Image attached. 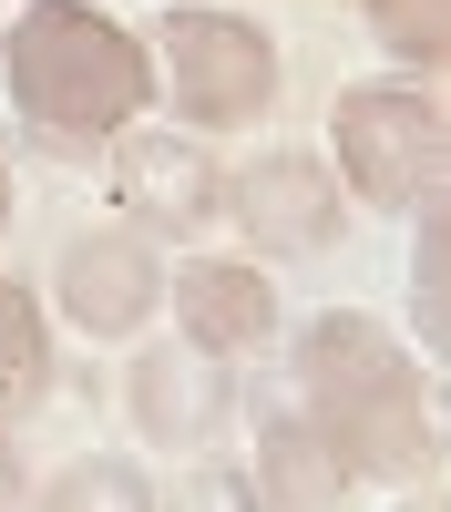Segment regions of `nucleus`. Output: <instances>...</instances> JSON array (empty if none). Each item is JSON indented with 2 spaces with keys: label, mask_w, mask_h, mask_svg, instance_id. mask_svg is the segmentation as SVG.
<instances>
[{
  "label": "nucleus",
  "mask_w": 451,
  "mask_h": 512,
  "mask_svg": "<svg viewBox=\"0 0 451 512\" xmlns=\"http://www.w3.org/2000/svg\"><path fill=\"white\" fill-rule=\"evenodd\" d=\"M287 369H298V410L318 420V441L359 482H421L431 472V451H441L431 379L369 308H318L298 328V349H287Z\"/></svg>",
  "instance_id": "1"
},
{
  "label": "nucleus",
  "mask_w": 451,
  "mask_h": 512,
  "mask_svg": "<svg viewBox=\"0 0 451 512\" xmlns=\"http://www.w3.org/2000/svg\"><path fill=\"white\" fill-rule=\"evenodd\" d=\"M0 82L41 144L62 154H103L123 123L154 103V52L93 0H31L0 31Z\"/></svg>",
  "instance_id": "2"
},
{
  "label": "nucleus",
  "mask_w": 451,
  "mask_h": 512,
  "mask_svg": "<svg viewBox=\"0 0 451 512\" xmlns=\"http://www.w3.org/2000/svg\"><path fill=\"white\" fill-rule=\"evenodd\" d=\"M441 164H451V134H441V93L421 72H369V82L339 93V113H328V175H339L349 205L421 226L441 205Z\"/></svg>",
  "instance_id": "3"
},
{
  "label": "nucleus",
  "mask_w": 451,
  "mask_h": 512,
  "mask_svg": "<svg viewBox=\"0 0 451 512\" xmlns=\"http://www.w3.org/2000/svg\"><path fill=\"white\" fill-rule=\"evenodd\" d=\"M154 72H164V103H175L185 134H246V123L277 113V41L216 11V0H164L154 11Z\"/></svg>",
  "instance_id": "4"
},
{
  "label": "nucleus",
  "mask_w": 451,
  "mask_h": 512,
  "mask_svg": "<svg viewBox=\"0 0 451 512\" xmlns=\"http://www.w3.org/2000/svg\"><path fill=\"white\" fill-rule=\"evenodd\" d=\"M216 216H236V236L257 246V267H287V256H328L349 236V195L328 175V154L267 144V154H246L216 185Z\"/></svg>",
  "instance_id": "5"
},
{
  "label": "nucleus",
  "mask_w": 451,
  "mask_h": 512,
  "mask_svg": "<svg viewBox=\"0 0 451 512\" xmlns=\"http://www.w3.org/2000/svg\"><path fill=\"white\" fill-rule=\"evenodd\" d=\"M52 308L72 318V338L134 349V338L154 328V308H164V256H154V236H134L123 216H113V226H82V236H62Z\"/></svg>",
  "instance_id": "6"
},
{
  "label": "nucleus",
  "mask_w": 451,
  "mask_h": 512,
  "mask_svg": "<svg viewBox=\"0 0 451 512\" xmlns=\"http://www.w3.org/2000/svg\"><path fill=\"white\" fill-rule=\"evenodd\" d=\"M103 185H113V216L134 226V236H154V246H175V236H195V226H216V154H205L195 134H154V123L134 113L123 134L103 144Z\"/></svg>",
  "instance_id": "7"
},
{
  "label": "nucleus",
  "mask_w": 451,
  "mask_h": 512,
  "mask_svg": "<svg viewBox=\"0 0 451 512\" xmlns=\"http://www.w3.org/2000/svg\"><path fill=\"white\" fill-rule=\"evenodd\" d=\"M123 420L154 441V451H216V431L236 420V369L185 349V338H134V359H123Z\"/></svg>",
  "instance_id": "8"
},
{
  "label": "nucleus",
  "mask_w": 451,
  "mask_h": 512,
  "mask_svg": "<svg viewBox=\"0 0 451 512\" xmlns=\"http://www.w3.org/2000/svg\"><path fill=\"white\" fill-rule=\"evenodd\" d=\"M164 318H175L185 349L236 369L277 338V277L257 256H185V267H164Z\"/></svg>",
  "instance_id": "9"
},
{
  "label": "nucleus",
  "mask_w": 451,
  "mask_h": 512,
  "mask_svg": "<svg viewBox=\"0 0 451 512\" xmlns=\"http://www.w3.org/2000/svg\"><path fill=\"white\" fill-rule=\"evenodd\" d=\"M236 472L257 492V512H349V492H359V472L318 441L308 410H257V441H246Z\"/></svg>",
  "instance_id": "10"
},
{
  "label": "nucleus",
  "mask_w": 451,
  "mask_h": 512,
  "mask_svg": "<svg viewBox=\"0 0 451 512\" xmlns=\"http://www.w3.org/2000/svg\"><path fill=\"white\" fill-rule=\"evenodd\" d=\"M31 512H164L144 461H113V451H82L62 461L52 482H31Z\"/></svg>",
  "instance_id": "11"
},
{
  "label": "nucleus",
  "mask_w": 451,
  "mask_h": 512,
  "mask_svg": "<svg viewBox=\"0 0 451 512\" xmlns=\"http://www.w3.org/2000/svg\"><path fill=\"white\" fill-rule=\"evenodd\" d=\"M369 11V31H380V52L400 62V72H441V52H451V0H359Z\"/></svg>",
  "instance_id": "12"
},
{
  "label": "nucleus",
  "mask_w": 451,
  "mask_h": 512,
  "mask_svg": "<svg viewBox=\"0 0 451 512\" xmlns=\"http://www.w3.org/2000/svg\"><path fill=\"white\" fill-rule=\"evenodd\" d=\"M41 379H52V328H41L31 287L0 277V400H31Z\"/></svg>",
  "instance_id": "13"
},
{
  "label": "nucleus",
  "mask_w": 451,
  "mask_h": 512,
  "mask_svg": "<svg viewBox=\"0 0 451 512\" xmlns=\"http://www.w3.org/2000/svg\"><path fill=\"white\" fill-rule=\"evenodd\" d=\"M410 318H421V338L441 349V328H451V236H441V205L421 216V246H410Z\"/></svg>",
  "instance_id": "14"
},
{
  "label": "nucleus",
  "mask_w": 451,
  "mask_h": 512,
  "mask_svg": "<svg viewBox=\"0 0 451 512\" xmlns=\"http://www.w3.org/2000/svg\"><path fill=\"white\" fill-rule=\"evenodd\" d=\"M164 512H257V492H246L236 461H195V472L164 492Z\"/></svg>",
  "instance_id": "15"
},
{
  "label": "nucleus",
  "mask_w": 451,
  "mask_h": 512,
  "mask_svg": "<svg viewBox=\"0 0 451 512\" xmlns=\"http://www.w3.org/2000/svg\"><path fill=\"white\" fill-rule=\"evenodd\" d=\"M0 512H31V472H21V441L0 431Z\"/></svg>",
  "instance_id": "16"
},
{
  "label": "nucleus",
  "mask_w": 451,
  "mask_h": 512,
  "mask_svg": "<svg viewBox=\"0 0 451 512\" xmlns=\"http://www.w3.org/2000/svg\"><path fill=\"white\" fill-rule=\"evenodd\" d=\"M0 226H11V154H0Z\"/></svg>",
  "instance_id": "17"
},
{
  "label": "nucleus",
  "mask_w": 451,
  "mask_h": 512,
  "mask_svg": "<svg viewBox=\"0 0 451 512\" xmlns=\"http://www.w3.org/2000/svg\"><path fill=\"white\" fill-rule=\"evenodd\" d=\"M21 11H31V0H0V31H11V21H21Z\"/></svg>",
  "instance_id": "18"
}]
</instances>
